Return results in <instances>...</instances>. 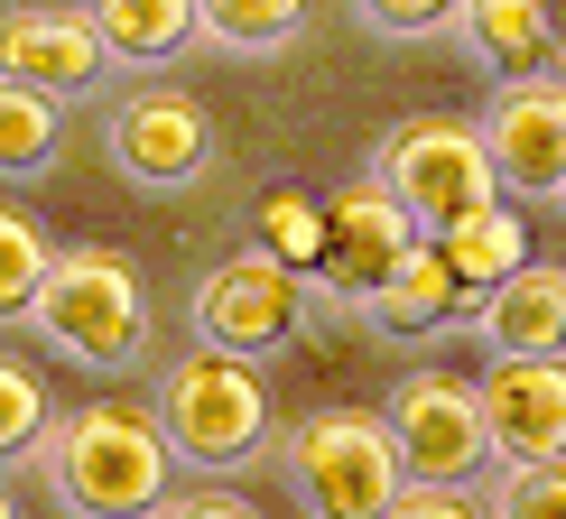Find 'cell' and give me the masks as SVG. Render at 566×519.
Instances as JSON below:
<instances>
[{"label": "cell", "mask_w": 566, "mask_h": 519, "mask_svg": "<svg viewBox=\"0 0 566 519\" xmlns=\"http://www.w3.org/2000/svg\"><path fill=\"white\" fill-rule=\"evenodd\" d=\"M418 242H428V232L409 223V204H399L381 177H363V186H344V195H325V269H316V288L363 306Z\"/></svg>", "instance_id": "30bf717a"}, {"label": "cell", "mask_w": 566, "mask_h": 519, "mask_svg": "<svg viewBox=\"0 0 566 519\" xmlns=\"http://www.w3.org/2000/svg\"><path fill=\"white\" fill-rule=\"evenodd\" d=\"M103 149H112V168H122L130 186H149V195H177V186H196L205 168H214V121H205L196 93L149 84V93H130V103L112 112Z\"/></svg>", "instance_id": "9c48e42d"}, {"label": "cell", "mask_w": 566, "mask_h": 519, "mask_svg": "<svg viewBox=\"0 0 566 519\" xmlns=\"http://www.w3.org/2000/svg\"><path fill=\"white\" fill-rule=\"evenodd\" d=\"M455 297H464V278L446 269V251H437V242H418V251L381 278V288L353 306V316H363V325H381V335H437V325L455 316Z\"/></svg>", "instance_id": "2e32d148"}, {"label": "cell", "mask_w": 566, "mask_h": 519, "mask_svg": "<svg viewBox=\"0 0 566 519\" xmlns=\"http://www.w3.org/2000/svg\"><path fill=\"white\" fill-rule=\"evenodd\" d=\"M353 19L371 38H446L464 29V0H353Z\"/></svg>", "instance_id": "cb8c5ba5"}, {"label": "cell", "mask_w": 566, "mask_h": 519, "mask_svg": "<svg viewBox=\"0 0 566 519\" xmlns=\"http://www.w3.org/2000/svg\"><path fill=\"white\" fill-rule=\"evenodd\" d=\"M464 38H474V56H483L502 84L548 75V65H557V19H548V0H464Z\"/></svg>", "instance_id": "e0dca14e"}, {"label": "cell", "mask_w": 566, "mask_h": 519, "mask_svg": "<svg viewBox=\"0 0 566 519\" xmlns=\"http://www.w3.org/2000/svg\"><path fill=\"white\" fill-rule=\"evenodd\" d=\"M474 409H483L492 464H566V352H548V362H483Z\"/></svg>", "instance_id": "8fae6325"}, {"label": "cell", "mask_w": 566, "mask_h": 519, "mask_svg": "<svg viewBox=\"0 0 566 519\" xmlns=\"http://www.w3.org/2000/svg\"><path fill=\"white\" fill-rule=\"evenodd\" d=\"M279 455H289L306 519H381L409 491V455L381 409H306Z\"/></svg>", "instance_id": "277c9868"}, {"label": "cell", "mask_w": 566, "mask_h": 519, "mask_svg": "<svg viewBox=\"0 0 566 519\" xmlns=\"http://www.w3.org/2000/svg\"><path fill=\"white\" fill-rule=\"evenodd\" d=\"M158 427H168L177 464H196V474H242L251 455L270 445V381L261 362H242V352H177L168 381H158Z\"/></svg>", "instance_id": "3957f363"}, {"label": "cell", "mask_w": 566, "mask_h": 519, "mask_svg": "<svg viewBox=\"0 0 566 519\" xmlns=\"http://www.w3.org/2000/svg\"><path fill=\"white\" fill-rule=\"evenodd\" d=\"M84 19H93V38H103L112 65H168V56H186L205 38L196 0H84Z\"/></svg>", "instance_id": "5bb4252c"}, {"label": "cell", "mask_w": 566, "mask_h": 519, "mask_svg": "<svg viewBox=\"0 0 566 519\" xmlns=\"http://www.w3.org/2000/svg\"><path fill=\"white\" fill-rule=\"evenodd\" d=\"M38 474H46L65 519H158L177 501V445L158 427V409L93 399V409L46 427Z\"/></svg>", "instance_id": "6da1fadb"}, {"label": "cell", "mask_w": 566, "mask_h": 519, "mask_svg": "<svg viewBox=\"0 0 566 519\" xmlns=\"http://www.w3.org/2000/svg\"><path fill=\"white\" fill-rule=\"evenodd\" d=\"M46 427H56V417H46V381H38L29 362L0 352V464H38Z\"/></svg>", "instance_id": "7402d4cb"}, {"label": "cell", "mask_w": 566, "mask_h": 519, "mask_svg": "<svg viewBox=\"0 0 566 519\" xmlns=\"http://www.w3.org/2000/svg\"><path fill=\"white\" fill-rule=\"evenodd\" d=\"M0 519H19V501H10V491H0Z\"/></svg>", "instance_id": "4316f807"}, {"label": "cell", "mask_w": 566, "mask_h": 519, "mask_svg": "<svg viewBox=\"0 0 566 519\" xmlns=\"http://www.w3.org/2000/svg\"><path fill=\"white\" fill-rule=\"evenodd\" d=\"M196 19L223 56H279L306 29V0H196Z\"/></svg>", "instance_id": "d6986e66"}, {"label": "cell", "mask_w": 566, "mask_h": 519, "mask_svg": "<svg viewBox=\"0 0 566 519\" xmlns=\"http://www.w3.org/2000/svg\"><path fill=\"white\" fill-rule=\"evenodd\" d=\"M29 325H38L46 352H65V362L122 371V362H139V343H149V288H139V269L122 251L75 242V251H56Z\"/></svg>", "instance_id": "7a4b0ae2"}, {"label": "cell", "mask_w": 566, "mask_h": 519, "mask_svg": "<svg viewBox=\"0 0 566 519\" xmlns=\"http://www.w3.org/2000/svg\"><path fill=\"white\" fill-rule=\"evenodd\" d=\"M390 436H399V455H409V483H446V491H464L492 464V436H483V409H474V381H455V371H437V362H418V371H399V390H390Z\"/></svg>", "instance_id": "52a82bcc"}, {"label": "cell", "mask_w": 566, "mask_h": 519, "mask_svg": "<svg viewBox=\"0 0 566 519\" xmlns=\"http://www.w3.org/2000/svg\"><path fill=\"white\" fill-rule=\"evenodd\" d=\"M158 519H261V510H251L242 491H177V501L158 510Z\"/></svg>", "instance_id": "484cf974"}, {"label": "cell", "mask_w": 566, "mask_h": 519, "mask_svg": "<svg viewBox=\"0 0 566 519\" xmlns=\"http://www.w3.org/2000/svg\"><path fill=\"white\" fill-rule=\"evenodd\" d=\"M483 149L511 204H557L566 195V75H521L492 93Z\"/></svg>", "instance_id": "ba28073f"}, {"label": "cell", "mask_w": 566, "mask_h": 519, "mask_svg": "<svg viewBox=\"0 0 566 519\" xmlns=\"http://www.w3.org/2000/svg\"><path fill=\"white\" fill-rule=\"evenodd\" d=\"M557 204H566V195H557Z\"/></svg>", "instance_id": "83f0119b"}, {"label": "cell", "mask_w": 566, "mask_h": 519, "mask_svg": "<svg viewBox=\"0 0 566 519\" xmlns=\"http://www.w3.org/2000/svg\"><path fill=\"white\" fill-rule=\"evenodd\" d=\"M251 232H261V251H270V260H289L297 278H316V269H325V204L306 195V186H270L261 214H251Z\"/></svg>", "instance_id": "44dd1931"}, {"label": "cell", "mask_w": 566, "mask_h": 519, "mask_svg": "<svg viewBox=\"0 0 566 519\" xmlns=\"http://www.w3.org/2000/svg\"><path fill=\"white\" fill-rule=\"evenodd\" d=\"M483 519H566V464H502L483 491Z\"/></svg>", "instance_id": "603a6c76"}, {"label": "cell", "mask_w": 566, "mask_h": 519, "mask_svg": "<svg viewBox=\"0 0 566 519\" xmlns=\"http://www.w3.org/2000/svg\"><path fill=\"white\" fill-rule=\"evenodd\" d=\"M428 242L446 251V269L464 278V297H492L502 278H521L530 269V223H521V204H483V214H464V223H446L428 232Z\"/></svg>", "instance_id": "9a60e30c"}, {"label": "cell", "mask_w": 566, "mask_h": 519, "mask_svg": "<svg viewBox=\"0 0 566 519\" xmlns=\"http://www.w3.org/2000/svg\"><path fill=\"white\" fill-rule=\"evenodd\" d=\"M65 139V103L29 84H0V177H46Z\"/></svg>", "instance_id": "ac0fdd59"}, {"label": "cell", "mask_w": 566, "mask_h": 519, "mask_svg": "<svg viewBox=\"0 0 566 519\" xmlns=\"http://www.w3.org/2000/svg\"><path fill=\"white\" fill-rule=\"evenodd\" d=\"M46 269H56V242H46L38 214H19V204H0V325H29V306L46 288Z\"/></svg>", "instance_id": "ffe728a7"}, {"label": "cell", "mask_w": 566, "mask_h": 519, "mask_svg": "<svg viewBox=\"0 0 566 519\" xmlns=\"http://www.w3.org/2000/svg\"><path fill=\"white\" fill-rule=\"evenodd\" d=\"M103 75H112V56H103V38H93L84 10H65V0L0 10V84H29V93H56V103H84Z\"/></svg>", "instance_id": "7c38bea8"}, {"label": "cell", "mask_w": 566, "mask_h": 519, "mask_svg": "<svg viewBox=\"0 0 566 519\" xmlns=\"http://www.w3.org/2000/svg\"><path fill=\"white\" fill-rule=\"evenodd\" d=\"M381 186L409 204L418 232H446L483 204H502V177H492L483 121H455V112H418L381 139Z\"/></svg>", "instance_id": "5b68a950"}, {"label": "cell", "mask_w": 566, "mask_h": 519, "mask_svg": "<svg viewBox=\"0 0 566 519\" xmlns=\"http://www.w3.org/2000/svg\"><path fill=\"white\" fill-rule=\"evenodd\" d=\"M381 519H483V501L474 491H446V483H409Z\"/></svg>", "instance_id": "d4e9b609"}, {"label": "cell", "mask_w": 566, "mask_h": 519, "mask_svg": "<svg viewBox=\"0 0 566 519\" xmlns=\"http://www.w3.org/2000/svg\"><path fill=\"white\" fill-rule=\"evenodd\" d=\"M186 316H196V343H214V352H242V362H261V352L297 343L306 278L289 269V260H270V251H232V260H214V269L196 278Z\"/></svg>", "instance_id": "8992f818"}, {"label": "cell", "mask_w": 566, "mask_h": 519, "mask_svg": "<svg viewBox=\"0 0 566 519\" xmlns=\"http://www.w3.org/2000/svg\"><path fill=\"white\" fill-rule=\"evenodd\" d=\"M474 335L492 362H548V352H566V269L530 260L521 278H502L474 306Z\"/></svg>", "instance_id": "4fadbf2b"}]
</instances>
